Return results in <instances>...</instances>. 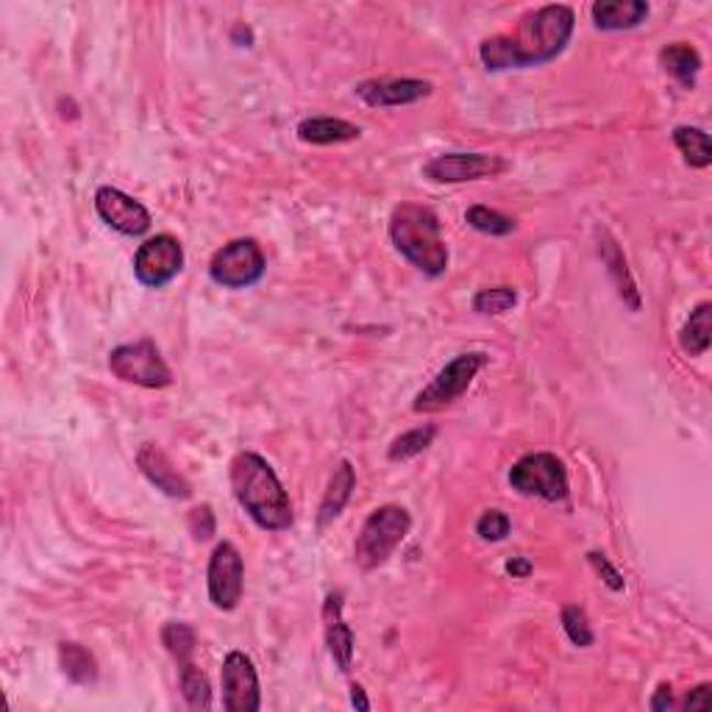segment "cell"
Wrapping results in <instances>:
<instances>
[{
    "label": "cell",
    "mask_w": 712,
    "mask_h": 712,
    "mask_svg": "<svg viewBox=\"0 0 712 712\" xmlns=\"http://www.w3.org/2000/svg\"><path fill=\"white\" fill-rule=\"evenodd\" d=\"M577 29V14L566 3L540 7L521 18L513 34L490 36L479 45V59L484 70H524V67H540L557 59L571 42Z\"/></svg>",
    "instance_id": "1"
},
{
    "label": "cell",
    "mask_w": 712,
    "mask_h": 712,
    "mask_svg": "<svg viewBox=\"0 0 712 712\" xmlns=\"http://www.w3.org/2000/svg\"><path fill=\"white\" fill-rule=\"evenodd\" d=\"M229 482L237 504L248 513V518L265 532L293 529L295 513L289 493L278 482L271 462L256 451L234 453L229 462Z\"/></svg>",
    "instance_id": "2"
},
{
    "label": "cell",
    "mask_w": 712,
    "mask_h": 712,
    "mask_svg": "<svg viewBox=\"0 0 712 712\" xmlns=\"http://www.w3.org/2000/svg\"><path fill=\"white\" fill-rule=\"evenodd\" d=\"M387 234L395 251L424 276L437 278L448 271V245L435 209L424 204H398L390 212Z\"/></svg>",
    "instance_id": "3"
},
{
    "label": "cell",
    "mask_w": 712,
    "mask_h": 712,
    "mask_svg": "<svg viewBox=\"0 0 712 712\" xmlns=\"http://www.w3.org/2000/svg\"><path fill=\"white\" fill-rule=\"evenodd\" d=\"M413 529V515L398 504H384L368 515L357 543H353V562L360 571H376L395 554Z\"/></svg>",
    "instance_id": "4"
},
{
    "label": "cell",
    "mask_w": 712,
    "mask_h": 712,
    "mask_svg": "<svg viewBox=\"0 0 712 712\" xmlns=\"http://www.w3.org/2000/svg\"><path fill=\"white\" fill-rule=\"evenodd\" d=\"M490 362V357L484 351H465L457 353L446 368L437 371V376L415 395L413 409L418 415H435L448 409L451 404L462 398L471 390L473 379L479 376L484 365Z\"/></svg>",
    "instance_id": "5"
},
{
    "label": "cell",
    "mask_w": 712,
    "mask_h": 712,
    "mask_svg": "<svg viewBox=\"0 0 712 712\" xmlns=\"http://www.w3.org/2000/svg\"><path fill=\"white\" fill-rule=\"evenodd\" d=\"M510 488L524 499H540V501H566L571 493L568 484V468L551 451H535L526 453L510 468Z\"/></svg>",
    "instance_id": "6"
},
{
    "label": "cell",
    "mask_w": 712,
    "mask_h": 712,
    "mask_svg": "<svg viewBox=\"0 0 712 712\" xmlns=\"http://www.w3.org/2000/svg\"><path fill=\"white\" fill-rule=\"evenodd\" d=\"M109 371L123 384L145 390H165L173 384V371L165 362L156 342L136 340L112 348L109 353Z\"/></svg>",
    "instance_id": "7"
},
{
    "label": "cell",
    "mask_w": 712,
    "mask_h": 712,
    "mask_svg": "<svg viewBox=\"0 0 712 712\" xmlns=\"http://www.w3.org/2000/svg\"><path fill=\"white\" fill-rule=\"evenodd\" d=\"M267 271L265 251L251 237L226 242L209 260V278L223 289H248L260 284Z\"/></svg>",
    "instance_id": "8"
},
{
    "label": "cell",
    "mask_w": 712,
    "mask_h": 712,
    "mask_svg": "<svg viewBox=\"0 0 712 712\" xmlns=\"http://www.w3.org/2000/svg\"><path fill=\"white\" fill-rule=\"evenodd\" d=\"M245 590V562L234 543L223 540L215 546L207 566V593L215 610L234 613Z\"/></svg>",
    "instance_id": "9"
},
{
    "label": "cell",
    "mask_w": 712,
    "mask_h": 712,
    "mask_svg": "<svg viewBox=\"0 0 712 712\" xmlns=\"http://www.w3.org/2000/svg\"><path fill=\"white\" fill-rule=\"evenodd\" d=\"M184 271V245L173 234H156L134 253V278L147 289H162Z\"/></svg>",
    "instance_id": "10"
},
{
    "label": "cell",
    "mask_w": 712,
    "mask_h": 712,
    "mask_svg": "<svg viewBox=\"0 0 712 712\" xmlns=\"http://www.w3.org/2000/svg\"><path fill=\"white\" fill-rule=\"evenodd\" d=\"M223 684V710L229 712H260L262 684L253 659L245 651H229L220 668Z\"/></svg>",
    "instance_id": "11"
},
{
    "label": "cell",
    "mask_w": 712,
    "mask_h": 712,
    "mask_svg": "<svg viewBox=\"0 0 712 712\" xmlns=\"http://www.w3.org/2000/svg\"><path fill=\"white\" fill-rule=\"evenodd\" d=\"M506 162L495 154H440L424 165V178L435 184H465L479 178H495L506 171Z\"/></svg>",
    "instance_id": "12"
},
{
    "label": "cell",
    "mask_w": 712,
    "mask_h": 712,
    "mask_svg": "<svg viewBox=\"0 0 712 712\" xmlns=\"http://www.w3.org/2000/svg\"><path fill=\"white\" fill-rule=\"evenodd\" d=\"M95 212L112 231L123 237H142L151 229V212L145 204L125 195L118 187H98L95 189Z\"/></svg>",
    "instance_id": "13"
},
{
    "label": "cell",
    "mask_w": 712,
    "mask_h": 712,
    "mask_svg": "<svg viewBox=\"0 0 712 712\" xmlns=\"http://www.w3.org/2000/svg\"><path fill=\"white\" fill-rule=\"evenodd\" d=\"M357 98L373 109L409 107L435 92V84L424 78H390V81H362L357 84Z\"/></svg>",
    "instance_id": "14"
},
{
    "label": "cell",
    "mask_w": 712,
    "mask_h": 712,
    "mask_svg": "<svg viewBox=\"0 0 712 712\" xmlns=\"http://www.w3.org/2000/svg\"><path fill=\"white\" fill-rule=\"evenodd\" d=\"M136 468H140L147 482L154 484L156 490H162L165 495H171V499H193V484H189V479L173 465L171 457H167L156 442H142L140 451H136Z\"/></svg>",
    "instance_id": "15"
},
{
    "label": "cell",
    "mask_w": 712,
    "mask_h": 712,
    "mask_svg": "<svg viewBox=\"0 0 712 712\" xmlns=\"http://www.w3.org/2000/svg\"><path fill=\"white\" fill-rule=\"evenodd\" d=\"M342 593H329L324 601V610H320V618H324V637L326 648H329V657L335 659V666L340 673H348L353 666V648H357V637H353L351 626L342 618Z\"/></svg>",
    "instance_id": "16"
},
{
    "label": "cell",
    "mask_w": 712,
    "mask_h": 712,
    "mask_svg": "<svg viewBox=\"0 0 712 712\" xmlns=\"http://www.w3.org/2000/svg\"><path fill=\"white\" fill-rule=\"evenodd\" d=\"M595 240H599L601 262L606 265V273H610L615 289H618V298L624 300L632 313H640V293H637V284H635V278H632L629 262H626L618 240H615V237L610 234L606 229H601V226L595 229Z\"/></svg>",
    "instance_id": "17"
},
{
    "label": "cell",
    "mask_w": 712,
    "mask_h": 712,
    "mask_svg": "<svg viewBox=\"0 0 712 712\" xmlns=\"http://www.w3.org/2000/svg\"><path fill=\"white\" fill-rule=\"evenodd\" d=\"M593 23L599 31H632L646 23L648 3L646 0H595L590 7Z\"/></svg>",
    "instance_id": "18"
},
{
    "label": "cell",
    "mask_w": 712,
    "mask_h": 712,
    "mask_svg": "<svg viewBox=\"0 0 712 712\" xmlns=\"http://www.w3.org/2000/svg\"><path fill=\"white\" fill-rule=\"evenodd\" d=\"M353 488H357V471H353L351 462L342 460L340 465L335 468V473H331L329 488H326L324 501H320V510H318L320 526H329L340 518L342 510H346L348 501H351Z\"/></svg>",
    "instance_id": "19"
},
{
    "label": "cell",
    "mask_w": 712,
    "mask_h": 712,
    "mask_svg": "<svg viewBox=\"0 0 712 712\" xmlns=\"http://www.w3.org/2000/svg\"><path fill=\"white\" fill-rule=\"evenodd\" d=\"M295 134L307 145H342V142L360 140L362 129L342 118H307L300 120Z\"/></svg>",
    "instance_id": "20"
},
{
    "label": "cell",
    "mask_w": 712,
    "mask_h": 712,
    "mask_svg": "<svg viewBox=\"0 0 712 712\" xmlns=\"http://www.w3.org/2000/svg\"><path fill=\"white\" fill-rule=\"evenodd\" d=\"M659 65L671 78H677L684 89L695 87V78L701 73V56L688 42H671L659 51Z\"/></svg>",
    "instance_id": "21"
},
{
    "label": "cell",
    "mask_w": 712,
    "mask_h": 712,
    "mask_svg": "<svg viewBox=\"0 0 712 712\" xmlns=\"http://www.w3.org/2000/svg\"><path fill=\"white\" fill-rule=\"evenodd\" d=\"M59 666L62 673H65L73 684H81V688H89V684L98 682L100 677L98 659H95V654L89 651L87 646H81V643H59Z\"/></svg>",
    "instance_id": "22"
},
{
    "label": "cell",
    "mask_w": 712,
    "mask_h": 712,
    "mask_svg": "<svg viewBox=\"0 0 712 712\" xmlns=\"http://www.w3.org/2000/svg\"><path fill=\"white\" fill-rule=\"evenodd\" d=\"M679 346L690 357H704L712 346V304L701 300L679 331Z\"/></svg>",
    "instance_id": "23"
},
{
    "label": "cell",
    "mask_w": 712,
    "mask_h": 712,
    "mask_svg": "<svg viewBox=\"0 0 712 712\" xmlns=\"http://www.w3.org/2000/svg\"><path fill=\"white\" fill-rule=\"evenodd\" d=\"M671 140L688 167H693V171H706V167L712 165L710 134H706L704 129H695V125H677Z\"/></svg>",
    "instance_id": "24"
},
{
    "label": "cell",
    "mask_w": 712,
    "mask_h": 712,
    "mask_svg": "<svg viewBox=\"0 0 712 712\" xmlns=\"http://www.w3.org/2000/svg\"><path fill=\"white\" fill-rule=\"evenodd\" d=\"M178 688H182L184 701L193 710H212V684H209L207 673L200 671L193 659L178 666Z\"/></svg>",
    "instance_id": "25"
},
{
    "label": "cell",
    "mask_w": 712,
    "mask_h": 712,
    "mask_svg": "<svg viewBox=\"0 0 712 712\" xmlns=\"http://www.w3.org/2000/svg\"><path fill=\"white\" fill-rule=\"evenodd\" d=\"M435 437H437V426H431V424L418 426V429H413V431H404V435L395 437V440L390 442L387 460L390 462L413 460V457L424 453L426 448H429L431 442H435Z\"/></svg>",
    "instance_id": "26"
},
{
    "label": "cell",
    "mask_w": 712,
    "mask_h": 712,
    "mask_svg": "<svg viewBox=\"0 0 712 712\" xmlns=\"http://www.w3.org/2000/svg\"><path fill=\"white\" fill-rule=\"evenodd\" d=\"M162 646H165V651L176 659L178 666H184V662L193 659L195 646H198V635H195L193 626L184 624V621H167V624L162 626Z\"/></svg>",
    "instance_id": "27"
},
{
    "label": "cell",
    "mask_w": 712,
    "mask_h": 712,
    "mask_svg": "<svg viewBox=\"0 0 712 712\" xmlns=\"http://www.w3.org/2000/svg\"><path fill=\"white\" fill-rule=\"evenodd\" d=\"M518 307V289L515 287H488L473 295V313L484 318H499Z\"/></svg>",
    "instance_id": "28"
},
{
    "label": "cell",
    "mask_w": 712,
    "mask_h": 712,
    "mask_svg": "<svg viewBox=\"0 0 712 712\" xmlns=\"http://www.w3.org/2000/svg\"><path fill=\"white\" fill-rule=\"evenodd\" d=\"M465 223L471 226L473 231H479V234H488V237H506L518 229V223H515L513 218H506V215L495 212V209H490V207H482V204H477V207L468 209Z\"/></svg>",
    "instance_id": "29"
},
{
    "label": "cell",
    "mask_w": 712,
    "mask_h": 712,
    "mask_svg": "<svg viewBox=\"0 0 712 712\" xmlns=\"http://www.w3.org/2000/svg\"><path fill=\"white\" fill-rule=\"evenodd\" d=\"M559 621H562V629H566L568 640H571L573 646H579V648L593 646L595 632H593V626H590V618L582 606L568 604L566 610H562V615H559Z\"/></svg>",
    "instance_id": "30"
},
{
    "label": "cell",
    "mask_w": 712,
    "mask_h": 712,
    "mask_svg": "<svg viewBox=\"0 0 712 712\" xmlns=\"http://www.w3.org/2000/svg\"><path fill=\"white\" fill-rule=\"evenodd\" d=\"M510 529H513V521H510V515H506L504 510H484L477 521V535L482 537L484 543L506 540Z\"/></svg>",
    "instance_id": "31"
},
{
    "label": "cell",
    "mask_w": 712,
    "mask_h": 712,
    "mask_svg": "<svg viewBox=\"0 0 712 712\" xmlns=\"http://www.w3.org/2000/svg\"><path fill=\"white\" fill-rule=\"evenodd\" d=\"M187 529L195 540H209V537L215 535V529H218V521H215L212 506L200 504V506H195V510H189Z\"/></svg>",
    "instance_id": "32"
},
{
    "label": "cell",
    "mask_w": 712,
    "mask_h": 712,
    "mask_svg": "<svg viewBox=\"0 0 712 712\" xmlns=\"http://www.w3.org/2000/svg\"><path fill=\"white\" fill-rule=\"evenodd\" d=\"M588 559H590V566L595 568V573L601 577V582H604L606 588L613 590V593H621V590L626 588V582H624V577H621V571L613 566V562H610V559L604 557V554L590 551Z\"/></svg>",
    "instance_id": "33"
},
{
    "label": "cell",
    "mask_w": 712,
    "mask_h": 712,
    "mask_svg": "<svg viewBox=\"0 0 712 712\" xmlns=\"http://www.w3.org/2000/svg\"><path fill=\"white\" fill-rule=\"evenodd\" d=\"M710 690H712L710 682L695 684V688L688 690V695H684V699L679 701V710H684V712L710 710Z\"/></svg>",
    "instance_id": "34"
},
{
    "label": "cell",
    "mask_w": 712,
    "mask_h": 712,
    "mask_svg": "<svg viewBox=\"0 0 712 712\" xmlns=\"http://www.w3.org/2000/svg\"><path fill=\"white\" fill-rule=\"evenodd\" d=\"M648 706H651L654 712H671V710H679V701L673 699V688L668 682H659L657 690H654L651 701H648Z\"/></svg>",
    "instance_id": "35"
},
{
    "label": "cell",
    "mask_w": 712,
    "mask_h": 712,
    "mask_svg": "<svg viewBox=\"0 0 712 712\" xmlns=\"http://www.w3.org/2000/svg\"><path fill=\"white\" fill-rule=\"evenodd\" d=\"M506 573H510V577L513 579H526L532 573V562L526 557H513V559H506Z\"/></svg>",
    "instance_id": "36"
},
{
    "label": "cell",
    "mask_w": 712,
    "mask_h": 712,
    "mask_svg": "<svg viewBox=\"0 0 712 712\" xmlns=\"http://www.w3.org/2000/svg\"><path fill=\"white\" fill-rule=\"evenodd\" d=\"M351 706H357V710H362V712L371 710V701H368L362 684H351Z\"/></svg>",
    "instance_id": "37"
}]
</instances>
